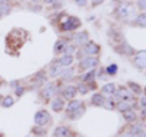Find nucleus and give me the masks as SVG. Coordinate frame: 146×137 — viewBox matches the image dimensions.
<instances>
[{"mask_svg":"<svg viewBox=\"0 0 146 137\" xmlns=\"http://www.w3.org/2000/svg\"><path fill=\"white\" fill-rule=\"evenodd\" d=\"M115 96L120 99L121 102H133V95L127 89H120L115 91Z\"/></svg>","mask_w":146,"mask_h":137,"instance_id":"nucleus-1","label":"nucleus"},{"mask_svg":"<svg viewBox=\"0 0 146 137\" xmlns=\"http://www.w3.org/2000/svg\"><path fill=\"white\" fill-rule=\"evenodd\" d=\"M80 25V22H79V19L78 18H66V21H64V23H63V29L64 31H70V29H75V28H78Z\"/></svg>","mask_w":146,"mask_h":137,"instance_id":"nucleus-2","label":"nucleus"},{"mask_svg":"<svg viewBox=\"0 0 146 137\" xmlns=\"http://www.w3.org/2000/svg\"><path fill=\"white\" fill-rule=\"evenodd\" d=\"M48 121H50V114H48L47 111H38V113L35 114V122L38 124V126H44Z\"/></svg>","mask_w":146,"mask_h":137,"instance_id":"nucleus-3","label":"nucleus"},{"mask_svg":"<svg viewBox=\"0 0 146 137\" xmlns=\"http://www.w3.org/2000/svg\"><path fill=\"white\" fill-rule=\"evenodd\" d=\"M98 66V60H96L95 57H88L80 61V67L82 69H94Z\"/></svg>","mask_w":146,"mask_h":137,"instance_id":"nucleus-4","label":"nucleus"},{"mask_svg":"<svg viewBox=\"0 0 146 137\" xmlns=\"http://www.w3.org/2000/svg\"><path fill=\"white\" fill-rule=\"evenodd\" d=\"M88 32L86 31H82V32H78L76 36H75V44L76 45H86L88 44Z\"/></svg>","mask_w":146,"mask_h":137,"instance_id":"nucleus-5","label":"nucleus"},{"mask_svg":"<svg viewBox=\"0 0 146 137\" xmlns=\"http://www.w3.org/2000/svg\"><path fill=\"white\" fill-rule=\"evenodd\" d=\"M135 63H136L140 69H146V51H140V53L136 56Z\"/></svg>","mask_w":146,"mask_h":137,"instance_id":"nucleus-6","label":"nucleus"},{"mask_svg":"<svg viewBox=\"0 0 146 137\" xmlns=\"http://www.w3.org/2000/svg\"><path fill=\"white\" fill-rule=\"evenodd\" d=\"M85 53H86L88 56H95V54L100 53V47L96 44H94V42H88L86 47H85Z\"/></svg>","mask_w":146,"mask_h":137,"instance_id":"nucleus-7","label":"nucleus"},{"mask_svg":"<svg viewBox=\"0 0 146 137\" xmlns=\"http://www.w3.org/2000/svg\"><path fill=\"white\" fill-rule=\"evenodd\" d=\"M54 89H56V86H54L53 83H48L45 88H44V91H42V96L47 98V99H50V98L54 95V92H56Z\"/></svg>","mask_w":146,"mask_h":137,"instance_id":"nucleus-8","label":"nucleus"},{"mask_svg":"<svg viewBox=\"0 0 146 137\" xmlns=\"http://www.w3.org/2000/svg\"><path fill=\"white\" fill-rule=\"evenodd\" d=\"M133 9H135V7H133L131 5H123V6L118 9V13H120V16L127 18V16L131 13V12H133Z\"/></svg>","mask_w":146,"mask_h":137,"instance_id":"nucleus-9","label":"nucleus"},{"mask_svg":"<svg viewBox=\"0 0 146 137\" xmlns=\"http://www.w3.org/2000/svg\"><path fill=\"white\" fill-rule=\"evenodd\" d=\"M64 98L66 99H72L73 96H75L76 95V88H75V86H67V88L64 89Z\"/></svg>","mask_w":146,"mask_h":137,"instance_id":"nucleus-10","label":"nucleus"},{"mask_svg":"<svg viewBox=\"0 0 146 137\" xmlns=\"http://www.w3.org/2000/svg\"><path fill=\"white\" fill-rule=\"evenodd\" d=\"M80 107H82V102H80V101H72V102L67 105V111H70V113H76Z\"/></svg>","mask_w":146,"mask_h":137,"instance_id":"nucleus-11","label":"nucleus"},{"mask_svg":"<svg viewBox=\"0 0 146 137\" xmlns=\"http://www.w3.org/2000/svg\"><path fill=\"white\" fill-rule=\"evenodd\" d=\"M51 107H53V111H56V113H58V111H62V109H63V107H64L63 99H56V101H53Z\"/></svg>","mask_w":146,"mask_h":137,"instance_id":"nucleus-12","label":"nucleus"},{"mask_svg":"<svg viewBox=\"0 0 146 137\" xmlns=\"http://www.w3.org/2000/svg\"><path fill=\"white\" fill-rule=\"evenodd\" d=\"M72 63H73V57H72V56L64 54L62 58H60V66H64V67H67V66H70Z\"/></svg>","mask_w":146,"mask_h":137,"instance_id":"nucleus-13","label":"nucleus"},{"mask_svg":"<svg viewBox=\"0 0 146 137\" xmlns=\"http://www.w3.org/2000/svg\"><path fill=\"white\" fill-rule=\"evenodd\" d=\"M104 101H105V99H104V96H102L101 93H95V95L92 96V102H94L95 105H102Z\"/></svg>","mask_w":146,"mask_h":137,"instance_id":"nucleus-14","label":"nucleus"},{"mask_svg":"<svg viewBox=\"0 0 146 137\" xmlns=\"http://www.w3.org/2000/svg\"><path fill=\"white\" fill-rule=\"evenodd\" d=\"M54 134H56V137H66L69 134V130L66 127H57Z\"/></svg>","mask_w":146,"mask_h":137,"instance_id":"nucleus-15","label":"nucleus"},{"mask_svg":"<svg viewBox=\"0 0 146 137\" xmlns=\"http://www.w3.org/2000/svg\"><path fill=\"white\" fill-rule=\"evenodd\" d=\"M102 92L104 93H114L115 92V86L113 83H108V85H105L102 88Z\"/></svg>","mask_w":146,"mask_h":137,"instance_id":"nucleus-16","label":"nucleus"},{"mask_svg":"<svg viewBox=\"0 0 146 137\" xmlns=\"http://www.w3.org/2000/svg\"><path fill=\"white\" fill-rule=\"evenodd\" d=\"M136 23L140 25V26H146V13H142L136 18Z\"/></svg>","mask_w":146,"mask_h":137,"instance_id":"nucleus-17","label":"nucleus"},{"mask_svg":"<svg viewBox=\"0 0 146 137\" xmlns=\"http://www.w3.org/2000/svg\"><path fill=\"white\" fill-rule=\"evenodd\" d=\"M10 6L7 3H3V5H0V12H2V15H9L10 13Z\"/></svg>","mask_w":146,"mask_h":137,"instance_id":"nucleus-18","label":"nucleus"},{"mask_svg":"<svg viewBox=\"0 0 146 137\" xmlns=\"http://www.w3.org/2000/svg\"><path fill=\"white\" fill-rule=\"evenodd\" d=\"M5 108H9V107H12L13 105V98L12 96H6L5 99H3V104H2Z\"/></svg>","mask_w":146,"mask_h":137,"instance_id":"nucleus-19","label":"nucleus"},{"mask_svg":"<svg viewBox=\"0 0 146 137\" xmlns=\"http://www.w3.org/2000/svg\"><path fill=\"white\" fill-rule=\"evenodd\" d=\"M102 107L107 108V109H113L115 105H114V101H113V99H105L104 104H102Z\"/></svg>","mask_w":146,"mask_h":137,"instance_id":"nucleus-20","label":"nucleus"},{"mask_svg":"<svg viewBox=\"0 0 146 137\" xmlns=\"http://www.w3.org/2000/svg\"><path fill=\"white\" fill-rule=\"evenodd\" d=\"M118 109L121 111V113H123V111L126 113V111H130V105H129L127 102H120V104H118Z\"/></svg>","mask_w":146,"mask_h":137,"instance_id":"nucleus-21","label":"nucleus"},{"mask_svg":"<svg viewBox=\"0 0 146 137\" xmlns=\"http://www.w3.org/2000/svg\"><path fill=\"white\" fill-rule=\"evenodd\" d=\"M94 77H95V71L92 70V71H89L88 74H85V76L82 77L85 82H89V80H94Z\"/></svg>","mask_w":146,"mask_h":137,"instance_id":"nucleus-22","label":"nucleus"},{"mask_svg":"<svg viewBox=\"0 0 146 137\" xmlns=\"http://www.w3.org/2000/svg\"><path fill=\"white\" fill-rule=\"evenodd\" d=\"M124 118H126L127 121H133V120L136 118V115L133 114L131 111H126V113H124Z\"/></svg>","mask_w":146,"mask_h":137,"instance_id":"nucleus-23","label":"nucleus"},{"mask_svg":"<svg viewBox=\"0 0 146 137\" xmlns=\"http://www.w3.org/2000/svg\"><path fill=\"white\" fill-rule=\"evenodd\" d=\"M129 86L133 89V92H135V93H139V92L142 91V89H140V86H139V85H136V83H133V82H130V83H129Z\"/></svg>","mask_w":146,"mask_h":137,"instance_id":"nucleus-24","label":"nucleus"},{"mask_svg":"<svg viewBox=\"0 0 146 137\" xmlns=\"http://www.w3.org/2000/svg\"><path fill=\"white\" fill-rule=\"evenodd\" d=\"M117 70H118V69H117V64H110L108 69H107V71H108L110 74H115Z\"/></svg>","mask_w":146,"mask_h":137,"instance_id":"nucleus-25","label":"nucleus"},{"mask_svg":"<svg viewBox=\"0 0 146 137\" xmlns=\"http://www.w3.org/2000/svg\"><path fill=\"white\" fill-rule=\"evenodd\" d=\"M64 50L66 48V42L64 41H57V44H56V51H60V50Z\"/></svg>","mask_w":146,"mask_h":137,"instance_id":"nucleus-26","label":"nucleus"},{"mask_svg":"<svg viewBox=\"0 0 146 137\" xmlns=\"http://www.w3.org/2000/svg\"><path fill=\"white\" fill-rule=\"evenodd\" d=\"M63 67L62 66H54L53 69H51V76H57V74L60 73V70H62Z\"/></svg>","mask_w":146,"mask_h":137,"instance_id":"nucleus-27","label":"nucleus"},{"mask_svg":"<svg viewBox=\"0 0 146 137\" xmlns=\"http://www.w3.org/2000/svg\"><path fill=\"white\" fill-rule=\"evenodd\" d=\"M72 74H73V70L69 69V70H66V71L62 73V76H63V79H69V77H72Z\"/></svg>","mask_w":146,"mask_h":137,"instance_id":"nucleus-28","label":"nucleus"},{"mask_svg":"<svg viewBox=\"0 0 146 137\" xmlns=\"http://www.w3.org/2000/svg\"><path fill=\"white\" fill-rule=\"evenodd\" d=\"M139 7L146 10V0H139Z\"/></svg>","mask_w":146,"mask_h":137,"instance_id":"nucleus-29","label":"nucleus"},{"mask_svg":"<svg viewBox=\"0 0 146 137\" xmlns=\"http://www.w3.org/2000/svg\"><path fill=\"white\" fill-rule=\"evenodd\" d=\"M142 131V126H137V127H133V134H137Z\"/></svg>","mask_w":146,"mask_h":137,"instance_id":"nucleus-30","label":"nucleus"},{"mask_svg":"<svg viewBox=\"0 0 146 137\" xmlns=\"http://www.w3.org/2000/svg\"><path fill=\"white\" fill-rule=\"evenodd\" d=\"M79 89H80V91H79L80 93H86V91H88V89H86V86H85V85H80V86H79Z\"/></svg>","mask_w":146,"mask_h":137,"instance_id":"nucleus-31","label":"nucleus"},{"mask_svg":"<svg viewBox=\"0 0 146 137\" xmlns=\"http://www.w3.org/2000/svg\"><path fill=\"white\" fill-rule=\"evenodd\" d=\"M76 2V5H79V6H85L86 5V0H75Z\"/></svg>","mask_w":146,"mask_h":137,"instance_id":"nucleus-32","label":"nucleus"},{"mask_svg":"<svg viewBox=\"0 0 146 137\" xmlns=\"http://www.w3.org/2000/svg\"><path fill=\"white\" fill-rule=\"evenodd\" d=\"M23 91H25L23 88H16V91H15V92H16V95H18V96H21V95L23 93Z\"/></svg>","mask_w":146,"mask_h":137,"instance_id":"nucleus-33","label":"nucleus"},{"mask_svg":"<svg viewBox=\"0 0 146 137\" xmlns=\"http://www.w3.org/2000/svg\"><path fill=\"white\" fill-rule=\"evenodd\" d=\"M102 2H104V0H92V5H94V6H98V5L102 3Z\"/></svg>","mask_w":146,"mask_h":137,"instance_id":"nucleus-34","label":"nucleus"},{"mask_svg":"<svg viewBox=\"0 0 146 137\" xmlns=\"http://www.w3.org/2000/svg\"><path fill=\"white\" fill-rule=\"evenodd\" d=\"M142 105H143V108H146V96L142 98Z\"/></svg>","mask_w":146,"mask_h":137,"instance_id":"nucleus-35","label":"nucleus"},{"mask_svg":"<svg viewBox=\"0 0 146 137\" xmlns=\"http://www.w3.org/2000/svg\"><path fill=\"white\" fill-rule=\"evenodd\" d=\"M121 137H135V134H129V133H127V134H123Z\"/></svg>","mask_w":146,"mask_h":137,"instance_id":"nucleus-36","label":"nucleus"},{"mask_svg":"<svg viewBox=\"0 0 146 137\" xmlns=\"http://www.w3.org/2000/svg\"><path fill=\"white\" fill-rule=\"evenodd\" d=\"M142 115H143V117H146V108H143V109H142Z\"/></svg>","mask_w":146,"mask_h":137,"instance_id":"nucleus-37","label":"nucleus"},{"mask_svg":"<svg viewBox=\"0 0 146 137\" xmlns=\"http://www.w3.org/2000/svg\"><path fill=\"white\" fill-rule=\"evenodd\" d=\"M45 2H47V3H56L57 0H45Z\"/></svg>","mask_w":146,"mask_h":137,"instance_id":"nucleus-38","label":"nucleus"},{"mask_svg":"<svg viewBox=\"0 0 146 137\" xmlns=\"http://www.w3.org/2000/svg\"><path fill=\"white\" fill-rule=\"evenodd\" d=\"M3 3H7V0H0V5H3Z\"/></svg>","mask_w":146,"mask_h":137,"instance_id":"nucleus-39","label":"nucleus"},{"mask_svg":"<svg viewBox=\"0 0 146 137\" xmlns=\"http://www.w3.org/2000/svg\"><path fill=\"white\" fill-rule=\"evenodd\" d=\"M2 16H3V15H2V12H0V18H2Z\"/></svg>","mask_w":146,"mask_h":137,"instance_id":"nucleus-40","label":"nucleus"},{"mask_svg":"<svg viewBox=\"0 0 146 137\" xmlns=\"http://www.w3.org/2000/svg\"><path fill=\"white\" fill-rule=\"evenodd\" d=\"M143 137H146V134H145V136H143Z\"/></svg>","mask_w":146,"mask_h":137,"instance_id":"nucleus-41","label":"nucleus"}]
</instances>
